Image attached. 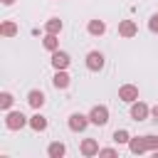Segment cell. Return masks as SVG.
Here are the masks:
<instances>
[{"label": "cell", "mask_w": 158, "mask_h": 158, "mask_svg": "<svg viewBox=\"0 0 158 158\" xmlns=\"http://www.w3.org/2000/svg\"><path fill=\"white\" fill-rule=\"evenodd\" d=\"M25 126H30V118H27L22 111H7V114H5V128L20 131V128H25Z\"/></svg>", "instance_id": "cell-1"}, {"label": "cell", "mask_w": 158, "mask_h": 158, "mask_svg": "<svg viewBox=\"0 0 158 158\" xmlns=\"http://www.w3.org/2000/svg\"><path fill=\"white\" fill-rule=\"evenodd\" d=\"M89 121H91L94 126H106V123H109V106L96 104V106L89 111Z\"/></svg>", "instance_id": "cell-2"}, {"label": "cell", "mask_w": 158, "mask_h": 158, "mask_svg": "<svg viewBox=\"0 0 158 158\" xmlns=\"http://www.w3.org/2000/svg\"><path fill=\"white\" fill-rule=\"evenodd\" d=\"M89 123H91V121H89V116H86V114H79V111H74V114L69 116V121H67L69 131H74V133H81Z\"/></svg>", "instance_id": "cell-3"}, {"label": "cell", "mask_w": 158, "mask_h": 158, "mask_svg": "<svg viewBox=\"0 0 158 158\" xmlns=\"http://www.w3.org/2000/svg\"><path fill=\"white\" fill-rule=\"evenodd\" d=\"M104 64H106V59H104V54H101L99 49H94V52L86 54V69H89V72H101Z\"/></svg>", "instance_id": "cell-4"}, {"label": "cell", "mask_w": 158, "mask_h": 158, "mask_svg": "<svg viewBox=\"0 0 158 158\" xmlns=\"http://www.w3.org/2000/svg\"><path fill=\"white\" fill-rule=\"evenodd\" d=\"M118 99L126 101V104L138 101V86H136V84H123V86H118Z\"/></svg>", "instance_id": "cell-5"}, {"label": "cell", "mask_w": 158, "mask_h": 158, "mask_svg": "<svg viewBox=\"0 0 158 158\" xmlns=\"http://www.w3.org/2000/svg\"><path fill=\"white\" fill-rule=\"evenodd\" d=\"M151 116V106L143 104V101H133L131 104V118L133 121H146Z\"/></svg>", "instance_id": "cell-6"}, {"label": "cell", "mask_w": 158, "mask_h": 158, "mask_svg": "<svg viewBox=\"0 0 158 158\" xmlns=\"http://www.w3.org/2000/svg\"><path fill=\"white\" fill-rule=\"evenodd\" d=\"M79 151H81V156L84 158H91V156H99V141L96 138H84L81 141V146H79Z\"/></svg>", "instance_id": "cell-7"}, {"label": "cell", "mask_w": 158, "mask_h": 158, "mask_svg": "<svg viewBox=\"0 0 158 158\" xmlns=\"http://www.w3.org/2000/svg\"><path fill=\"white\" fill-rule=\"evenodd\" d=\"M128 151H131L133 156H143V153H148L146 136H136V138H131V141H128Z\"/></svg>", "instance_id": "cell-8"}, {"label": "cell", "mask_w": 158, "mask_h": 158, "mask_svg": "<svg viewBox=\"0 0 158 158\" xmlns=\"http://www.w3.org/2000/svg\"><path fill=\"white\" fill-rule=\"evenodd\" d=\"M118 35L126 37V40H128V37H136V35H138V25H136L133 20H121V22H118Z\"/></svg>", "instance_id": "cell-9"}, {"label": "cell", "mask_w": 158, "mask_h": 158, "mask_svg": "<svg viewBox=\"0 0 158 158\" xmlns=\"http://www.w3.org/2000/svg\"><path fill=\"white\" fill-rule=\"evenodd\" d=\"M44 101H47V96H44V91H40V89H32V91L27 94V104H30L35 111H40V109L44 106Z\"/></svg>", "instance_id": "cell-10"}, {"label": "cell", "mask_w": 158, "mask_h": 158, "mask_svg": "<svg viewBox=\"0 0 158 158\" xmlns=\"http://www.w3.org/2000/svg\"><path fill=\"white\" fill-rule=\"evenodd\" d=\"M69 62H72V59H69L67 52H62V49H54V52H52V67H54V69H67Z\"/></svg>", "instance_id": "cell-11"}, {"label": "cell", "mask_w": 158, "mask_h": 158, "mask_svg": "<svg viewBox=\"0 0 158 158\" xmlns=\"http://www.w3.org/2000/svg\"><path fill=\"white\" fill-rule=\"evenodd\" d=\"M69 81H72V77H69L64 69H57V72H54V77H52L54 89H67V86H69Z\"/></svg>", "instance_id": "cell-12"}, {"label": "cell", "mask_w": 158, "mask_h": 158, "mask_svg": "<svg viewBox=\"0 0 158 158\" xmlns=\"http://www.w3.org/2000/svg\"><path fill=\"white\" fill-rule=\"evenodd\" d=\"M86 32H89L91 37H101V35L106 32V22H104V20H89Z\"/></svg>", "instance_id": "cell-13"}, {"label": "cell", "mask_w": 158, "mask_h": 158, "mask_svg": "<svg viewBox=\"0 0 158 158\" xmlns=\"http://www.w3.org/2000/svg\"><path fill=\"white\" fill-rule=\"evenodd\" d=\"M64 153H67V146H64L62 141H52V143L47 146V156H49V158H62Z\"/></svg>", "instance_id": "cell-14"}, {"label": "cell", "mask_w": 158, "mask_h": 158, "mask_svg": "<svg viewBox=\"0 0 158 158\" xmlns=\"http://www.w3.org/2000/svg\"><path fill=\"white\" fill-rule=\"evenodd\" d=\"M30 128H32V131H44V128H47V118L37 111L35 116H30Z\"/></svg>", "instance_id": "cell-15"}, {"label": "cell", "mask_w": 158, "mask_h": 158, "mask_svg": "<svg viewBox=\"0 0 158 158\" xmlns=\"http://www.w3.org/2000/svg\"><path fill=\"white\" fill-rule=\"evenodd\" d=\"M44 32H49V35H59V32H62V20H59V17H49V20L44 22Z\"/></svg>", "instance_id": "cell-16"}, {"label": "cell", "mask_w": 158, "mask_h": 158, "mask_svg": "<svg viewBox=\"0 0 158 158\" xmlns=\"http://www.w3.org/2000/svg\"><path fill=\"white\" fill-rule=\"evenodd\" d=\"M0 35H2V37H15V35H17V25H15L12 20H5V22L0 25Z\"/></svg>", "instance_id": "cell-17"}, {"label": "cell", "mask_w": 158, "mask_h": 158, "mask_svg": "<svg viewBox=\"0 0 158 158\" xmlns=\"http://www.w3.org/2000/svg\"><path fill=\"white\" fill-rule=\"evenodd\" d=\"M42 47L47 49V52H54V49H59V40H57V35H44V40H42Z\"/></svg>", "instance_id": "cell-18"}, {"label": "cell", "mask_w": 158, "mask_h": 158, "mask_svg": "<svg viewBox=\"0 0 158 158\" xmlns=\"http://www.w3.org/2000/svg\"><path fill=\"white\" fill-rule=\"evenodd\" d=\"M111 138H114V143H128V141H131V133H128L126 128H116Z\"/></svg>", "instance_id": "cell-19"}, {"label": "cell", "mask_w": 158, "mask_h": 158, "mask_svg": "<svg viewBox=\"0 0 158 158\" xmlns=\"http://www.w3.org/2000/svg\"><path fill=\"white\" fill-rule=\"evenodd\" d=\"M12 101H15V99H12L10 91H2V94H0V109H2V111H7V109L12 106Z\"/></svg>", "instance_id": "cell-20"}, {"label": "cell", "mask_w": 158, "mask_h": 158, "mask_svg": "<svg viewBox=\"0 0 158 158\" xmlns=\"http://www.w3.org/2000/svg\"><path fill=\"white\" fill-rule=\"evenodd\" d=\"M148 30L158 35V12H156V15H151V20H148Z\"/></svg>", "instance_id": "cell-21"}, {"label": "cell", "mask_w": 158, "mask_h": 158, "mask_svg": "<svg viewBox=\"0 0 158 158\" xmlns=\"http://www.w3.org/2000/svg\"><path fill=\"white\" fill-rule=\"evenodd\" d=\"M116 153H118L116 148H101L99 151V156H116Z\"/></svg>", "instance_id": "cell-22"}, {"label": "cell", "mask_w": 158, "mask_h": 158, "mask_svg": "<svg viewBox=\"0 0 158 158\" xmlns=\"http://www.w3.org/2000/svg\"><path fill=\"white\" fill-rule=\"evenodd\" d=\"M151 116H153V121H158V106H153V109H151Z\"/></svg>", "instance_id": "cell-23"}, {"label": "cell", "mask_w": 158, "mask_h": 158, "mask_svg": "<svg viewBox=\"0 0 158 158\" xmlns=\"http://www.w3.org/2000/svg\"><path fill=\"white\" fill-rule=\"evenodd\" d=\"M12 2H15V0H2V5H12Z\"/></svg>", "instance_id": "cell-24"}]
</instances>
